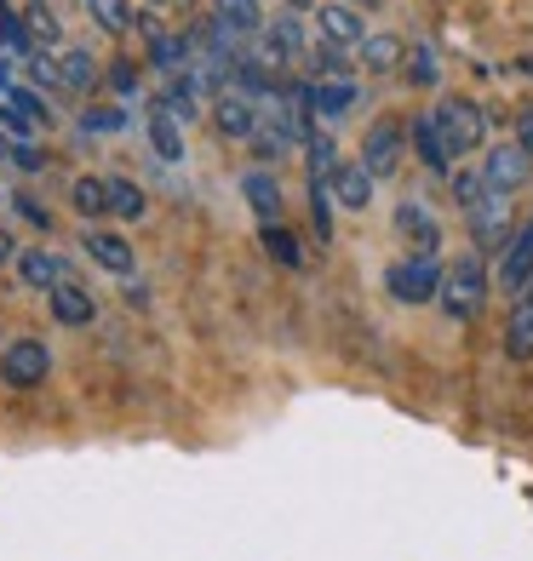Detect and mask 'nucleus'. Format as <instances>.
<instances>
[{
    "label": "nucleus",
    "instance_id": "nucleus-1",
    "mask_svg": "<svg viewBox=\"0 0 533 561\" xmlns=\"http://www.w3.org/2000/svg\"><path fill=\"white\" fill-rule=\"evenodd\" d=\"M436 304H442L447 321H476L481 316V304H488V264H481V252H465V259L447 264Z\"/></svg>",
    "mask_w": 533,
    "mask_h": 561
},
{
    "label": "nucleus",
    "instance_id": "nucleus-2",
    "mask_svg": "<svg viewBox=\"0 0 533 561\" xmlns=\"http://www.w3.org/2000/svg\"><path fill=\"white\" fill-rule=\"evenodd\" d=\"M442 264L436 259H424V252H408V259H396L385 270V293L396 304H436L442 298Z\"/></svg>",
    "mask_w": 533,
    "mask_h": 561
},
{
    "label": "nucleus",
    "instance_id": "nucleus-3",
    "mask_svg": "<svg viewBox=\"0 0 533 561\" xmlns=\"http://www.w3.org/2000/svg\"><path fill=\"white\" fill-rule=\"evenodd\" d=\"M430 115H436L453 156H476L481 138H488V115H481V104H470V98H442Z\"/></svg>",
    "mask_w": 533,
    "mask_h": 561
},
{
    "label": "nucleus",
    "instance_id": "nucleus-4",
    "mask_svg": "<svg viewBox=\"0 0 533 561\" xmlns=\"http://www.w3.org/2000/svg\"><path fill=\"white\" fill-rule=\"evenodd\" d=\"M46 373H53V350H46L41 339H12L7 350H0V385L35 390V385H46Z\"/></svg>",
    "mask_w": 533,
    "mask_h": 561
},
{
    "label": "nucleus",
    "instance_id": "nucleus-5",
    "mask_svg": "<svg viewBox=\"0 0 533 561\" xmlns=\"http://www.w3.org/2000/svg\"><path fill=\"white\" fill-rule=\"evenodd\" d=\"M470 218V236H476V252L488 259V252H504L511 247V236H517V213H511V195H488L481 207H470L465 213Z\"/></svg>",
    "mask_w": 533,
    "mask_h": 561
},
{
    "label": "nucleus",
    "instance_id": "nucleus-6",
    "mask_svg": "<svg viewBox=\"0 0 533 561\" xmlns=\"http://www.w3.org/2000/svg\"><path fill=\"white\" fill-rule=\"evenodd\" d=\"M481 178H488V190H499V195H517L528 178H533V156L511 138V144H499V149H488L481 156Z\"/></svg>",
    "mask_w": 533,
    "mask_h": 561
},
{
    "label": "nucleus",
    "instance_id": "nucleus-7",
    "mask_svg": "<svg viewBox=\"0 0 533 561\" xmlns=\"http://www.w3.org/2000/svg\"><path fill=\"white\" fill-rule=\"evenodd\" d=\"M213 121H218V133H224V138H259V121H264V110L252 104L247 92L224 87V92L213 98Z\"/></svg>",
    "mask_w": 533,
    "mask_h": 561
},
{
    "label": "nucleus",
    "instance_id": "nucleus-8",
    "mask_svg": "<svg viewBox=\"0 0 533 561\" xmlns=\"http://www.w3.org/2000/svg\"><path fill=\"white\" fill-rule=\"evenodd\" d=\"M494 280H499V287L511 293V298H517V293L528 287V280H533V213H528V224L511 236V247L499 252V270H494Z\"/></svg>",
    "mask_w": 533,
    "mask_h": 561
},
{
    "label": "nucleus",
    "instance_id": "nucleus-9",
    "mask_svg": "<svg viewBox=\"0 0 533 561\" xmlns=\"http://www.w3.org/2000/svg\"><path fill=\"white\" fill-rule=\"evenodd\" d=\"M401 144H408V133H401V121H378L367 126V144H362V167L373 178H390L401 167Z\"/></svg>",
    "mask_w": 533,
    "mask_h": 561
},
{
    "label": "nucleus",
    "instance_id": "nucleus-10",
    "mask_svg": "<svg viewBox=\"0 0 533 561\" xmlns=\"http://www.w3.org/2000/svg\"><path fill=\"white\" fill-rule=\"evenodd\" d=\"M396 229L413 241V252H424V259H436V252H442V224H436V213H430L424 201H401V207H396Z\"/></svg>",
    "mask_w": 533,
    "mask_h": 561
},
{
    "label": "nucleus",
    "instance_id": "nucleus-11",
    "mask_svg": "<svg viewBox=\"0 0 533 561\" xmlns=\"http://www.w3.org/2000/svg\"><path fill=\"white\" fill-rule=\"evenodd\" d=\"M504 355H511V362H533V280L511 298V316H504Z\"/></svg>",
    "mask_w": 533,
    "mask_h": 561
},
{
    "label": "nucleus",
    "instance_id": "nucleus-12",
    "mask_svg": "<svg viewBox=\"0 0 533 561\" xmlns=\"http://www.w3.org/2000/svg\"><path fill=\"white\" fill-rule=\"evenodd\" d=\"M81 247H87V259L104 264L110 275H133V264H138V252L126 247V236H115V229H87Z\"/></svg>",
    "mask_w": 533,
    "mask_h": 561
},
{
    "label": "nucleus",
    "instance_id": "nucleus-13",
    "mask_svg": "<svg viewBox=\"0 0 533 561\" xmlns=\"http://www.w3.org/2000/svg\"><path fill=\"white\" fill-rule=\"evenodd\" d=\"M373 184H378V178H373L362 161H339V172H333V207H344V213H367Z\"/></svg>",
    "mask_w": 533,
    "mask_h": 561
},
{
    "label": "nucleus",
    "instance_id": "nucleus-14",
    "mask_svg": "<svg viewBox=\"0 0 533 561\" xmlns=\"http://www.w3.org/2000/svg\"><path fill=\"white\" fill-rule=\"evenodd\" d=\"M18 280H23L30 293L53 298V293L64 287V259H58V252H46V247H30V252L18 259Z\"/></svg>",
    "mask_w": 533,
    "mask_h": 561
},
{
    "label": "nucleus",
    "instance_id": "nucleus-15",
    "mask_svg": "<svg viewBox=\"0 0 533 561\" xmlns=\"http://www.w3.org/2000/svg\"><path fill=\"white\" fill-rule=\"evenodd\" d=\"M413 156L424 161V172L453 178V149H447V138H442L436 115H419V121H413Z\"/></svg>",
    "mask_w": 533,
    "mask_h": 561
},
{
    "label": "nucleus",
    "instance_id": "nucleus-16",
    "mask_svg": "<svg viewBox=\"0 0 533 561\" xmlns=\"http://www.w3.org/2000/svg\"><path fill=\"white\" fill-rule=\"evenodd\" d=\"M241 195L252 201V213H259V224H282V184L264 172V167H252L241 178Z\"/></svg>",
    "mask_w": 533,
    "mask_h": 561
},
{
    "label": "nucleus",
    "instance_id": "nucleus-17",
    "mask_svg": "<svg viewBox=\"0 0 533 561\" xmlns=\"http://www.w3.org/2000/svg\"><path fill=\"white\" fill-rule=\"evenodd\" d=\"M321 35H327V46H362L367 41V23H362V12L355 7H321Z\"/></svg>",
    "mask_w": 533,
    "mask_h": 561
},
{
    "label": "nucleus",
    "instance_id": "nucleus-18",
    "mask_svg": "<svg viewBox=\"0 0 533 561\" xmlns=\"http://www.w3.org/2000/svg\"><path fill=\"white\" fill-rule=\"evenodd\" d=\"M53 316H58L64 327H92V316H98V298H92L87 287H75V280H64V287L53 293Z\"/></svg>",
    "mask_w": 533,
    "mask_h": 561
},
{
    "label": "nucleus",
    "instance_id": "nucleus-19",
    "mask_svg": "<svg viewBox=\"0 0 533 561\" xmlns=\"http://www.w3.org/2000/svg\"><path fill=\"white\" fill-rule=\"evenodd\" d=\"M149 149L172 167V161H184V126H178L167 110H149Z\"/></svg>",
    "mask_w": 533,
    "mask_h": 561
},
{
    "label": "nucleus",
    "instance_id": "nucleus-20",
    "mask_svg": "<svg viewBox=\"0 0 533 561\" xmlns=\"http://www.w3.org/2000/svg\"><path fill=\"white\" fill-rule=\"evenodd\" d=\"M362 64H367V75H390L396 64H408V46H401L396 35H367L362 41Z\"/></svg>",
    "mask_w": 533,
    "mask_h": 561
},
{
    "label": "nucleus",
    "instance_id": "nucleus-21",
    "mask_svg": "<svg viewBox=\"0 0 533 561\" xmlns=\"http://www.w3.org/2000/svg\"><path fill=\"white\" fill-rule=\"evenodd\" d=\"M218 23L230 35H264V18H259V0H213Z\"/></svg>",
    "mask_w": 533,
    "mask_h": 561
},
{
    "label": "nucleus",
    "instance_id": "nucleus-22",
    "mask_svg": "<svg viewBox=\"0 0 533 561\" xmlns=\"http://www.w3.org/2000/svg\"><path fill=\"white\" fill-rule=\"evenodd\" d=\"M69 201H75V213L81 218H104L110 213V178H75V190H69Z\"/></svg>",
    "mask_w": 533,
    "mask_h": 561
},
{
    "label": "nucleus",
    "instance_id": "nucleus-23",
    "mask_svg": "<svg viewBox=\"0 0 533 561\" xmlns=\"http://www.w3.org/2000/svg\"><path fill=\"white\" fill-rule=\"evenodd\" d=\"M110 213H115L121 224H138V218L149 213V195L133 184V178H110Z\"/></svg>",
    "mask_w": 533,
    "mask_h": 561
},
{
    "label": "nucleus",
    "instance_id": "nucleus-24",
    "mask_svg": "<svg viewBox=\"0 0 533 561\" xmlns=\"http://www.w3.org/2000/svg\"><path fill=\"white\" fill-rule=\"evenodd\" d=\"M23 30H30V41H35V53H46V46H58V12L46 7V0H30V7H23Z\"/></svg>",
    "mask_w": 533,
    "mask_h": 561
},
{
    "label": "nucleus",
    "instance_id": "nucleus-25",
    "mask_svg": "<svg viewBox=\"0 0 533 561\" xmlns=\"http://www.w3.org/2000/svg\"><path fill=\"white\" fill-rule=\"evenodd\" d=\"M156 110H167L178 126H190L195 110H201V81H172V87L161 92V104H156Z\"/></svg>",
    "mask_w": 533,
    "mask_h": 561
},
{
    "label": "nucleus",
    "instance_id": "nucleus-26",
    "mask_svg": "<svg viewBox=\"0 0 533 561\" xmlns=\"http://www.w3.org/2000/svg\"><path fill=\"white\" fill-rule=\"evenodd\" d=\"M259 241H264V252H270L275 264H287V270H298V264H304V247H298L293 229H282V224H264V229H259Z\"/></svg>",
    "mask_w": 533,
    "mask_h": 561
},
{
    "label": "nucleus",
    "instance_id": "nucleus-27",
    "mask_svg": "<svg viewBox=\"0 0 533 561\" xmlns=\"http://www.w3.org/2000/svg\"><path fill=\"white\" fill-rule=\"evenodd\" d=\"M87 18L98 23V30H104V35H126V30H133V7H126V0H87Z\"/></svg>",
    "mask_w": 533,
    "mask_h": 561
},
{
    "label": "nucleus",
    "instance_id": "nucleus-28",
    "mask_svg": "<svg viewBox=\"0 0 533 561\" xmlns=\"http://www.w3.org/2000/svg\"><path fill=\"white\" fill-rule=\"evenodd\" d=\"M58 69H64V87H69V92H87V87H98V64H92L87 46H69V53L58 58Z\"/></svg>",
    "mask_w": 533,
    "mask_h": 561
},
{
    "label": "nucleus",
    "instance_id": "nucleus-29",
    "mask_svg": "<svg viewBox=\"0 0 533 561\" xmlns=\"http://www.w3.org/2000/svg\"><path fill=\"white\" fill-rule=\"evenodd\" d=\"M453 201H460V207L470 213V207H481V201H488L494 190H488V178H481V167H453Z\"/></svg>",
    "mask_w": 533,
    "mask_h": 561
},
{
    "label": "nucleus",
    "instance_id": "nucleus-30",
    "mask_svg": "<svg viewBox=\"0 0 533 561\" xmlns=\"http://www.w3.org/2000/svg\"><path fill=\"white\" fill-rule=\"evenodd\" d=\"M0 46H7V53H30V30H23V18L7 7V0H0Z\"/></svg>",
    "mask_w": 533,
    "mask_h": 561
},
{
    "label": "nucleus",
    "instance_id": "nucleus-31",
    "mask_svg": "<svg viewBox=\"0 0 533 561\" xmlns=\"http://www.w3.org/2000/svg\"><path fill=\"white\" fill-rule=\"evenodd\" d=\"M310 75H316V81H350V64L339 58V46H316V53H310Z\"/></svg>",
    "mask_w": 533,
    "mask_h": 561
},
{
    "label": "nucleus",
    "instance_id": "nucleus-32",
    "mask_svg": "<svg viewBox=\"0 0 533 561\" xmlns=\"http://www.w3.org/2000/svg\"><path fill=\"white\" fill-rule=\"evenodd\" d=\"M408 81H413V87H436V81H442V64H436V53H430V46H413V53H408Z\"/></svg>",
    "mask_w": 533,
    "mask_h": 561
},
{
    "label": "nucleus",
    "instance_id": "nucleus-33",
    "mask_svg": "<svg viewBox=\"0 0 533 561\" xmlns=\"http://www.w3.org/2000/svg\"><path fill=\"white\" fill-rule=\"evenodd\" d=\"M0 126H7V133H12L18 144H30V133H35V115H30V110H18V104H7V98H0Z\"/></svg>",
    "mask_w": 533,
    "mask_h": 561
},
{
    "label": "nucleus",
    "instance_id": "nucleus-34",
    "mask_svg": "<svg viewBox=\"0 0 533 561\" xmlns=\"http://www.w3.org/2000/svg\"><path fill=\"white\" fill-rule=\"evenodd\" d=\"M115 126H126L121 110H87V133H115Z\"/></svg>",
    "mask_w": 533,
    "mask_h": 561
},
{
    "label": "nucleus",
    "instance_id": "nucleus-35",
    "mask_svg": "<svg viewBox=\"0 0 533 561\" xmlns=\"http://www.w3.org/2000/svg\"><path fill=\"white\" fill-rule=\"evenodd\" d=\"M110 81H115V92H133V87H138V69H133V64L121 58V64L110 69Z\"/></svg>",
    "mask_w": 533,
    "mask_h": 561
},
{
    "label": "nucleus",
    "instance_id": "nucleus-36",
    "mask_svg": "<svg viewBox=\"0 0 533 561\" xmlns=\"http://www.w3.org/2000/svg\"><path fill=\"white\" fill-rule=\"evenodd\" d=\"M18 213L30 218V224H41V229H53V218H46V207H41V201H30V195H18Z\"/></svg>",
    "mask_w": 533,
    "mask_h": 561
},
{
    "label": "nucleus",
    "instance_id": "nucleus-37",
    "mask_svg": "<svg viewBox=\"0 0 533 561\" xmlns=\"http://www.w3.org/2000/svg\"><path fill=\"white\" fill-rule=\"evenodd\" d=\"M517 144L533 156V110H522V115H517Z\"/></svg>",
    "mask_w": 533,
    "mask_h": 561
},
{
    "label": "nucleus",
    "instance_id": "nucleus-38",
    "mask_svg": "<svg viewBox=\"0 0 533 561\" xmlns=\"http://www.w3.org/2000/svg\"><path fill=\"white\" fill-rule=\"evenodd\" d=\"M12 259H23V252H18V236H12L7 224H0V264H12Z\"/></svg>",
    "mask_w": 533,
    "mask_h": 561
},
{
    "label": "nucleus",
    "instance_id": "nucleus-39",
    "mask_svg": "<svg viewBox=\"0 0 533 561\" xmlns=\"http://www.w3.org/2000/svg\"><path fill=\"white\" fill-rule=\"evenodd\" d=\"M12 161H18L23 172H35V167H41V156H35V149H30V144H12Z\"/></svg>",
    "mask_w": 533,
    "mask_h": 561
},
{
    "label": "nucleus",
    "instance_id": "nucleus-40",
    "mask_svg": "<svg viewBox=\"0 0 533 561\" xmlns=\"http://www.w3.org/2000/svg\"><path fill=\"white\" fill-rule=\"evenodd\" d=\"M517 69H522V75H528V81H533V53H528V58H517Z\"/></svg>",
    "mask_w": 533,
    "mask_h": 561
},
{
    "label": "nucleus",
    "instance_id": "nucleus-41",
    "mask_svg": "<svg viewBox=\"0 0 533 561\" xmlns=\"http://www.w3.org/2000/svg\"><path fill=\"white\" fill-rule=\"evenodd\" d=\"M344 7H355V12H362V7H378V0H344Z\"/></svg>",
    "mask_w": 533,
    "mask_h": 561
},
{
    "label": "nucleus",
    "instance_id": "nucleus-42",
    "mask_svg": "<svg viewBox=\"0 0 533 561\" xmlns=\"http://www.w3.org/2000/svg\"><path fill=\"white\" fill-rule=\"evenodd\" d=\"M0 156H12V144H7V138H0Z\"/></svg>",
    "mask_w": 533,
    "mask_h": 561
},
{
    "label": "nucleus",
    "instance_id": "nucleus-43",
    "mask_svg": "<svg viewBox=\"0 0 533 561\" xmlns=\"http://www.w3.org/2000/svg\"><path fill=\"white\" fill-rule=\"evenodd\" d=\"M293 7H310V0H293Z\"/></svg>",
    "mask_w": 533,
    "mask_h": 561
}]
</instances>
